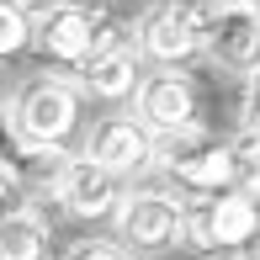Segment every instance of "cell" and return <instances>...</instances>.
<instances>
[{"mask_svg":"<svg viewBox=\"0 0 260 260\" xmlns=\"http://www.w3.org/2000/svg\"><path fill=\"white\" fill-rule=\"evenodd\" d=\"M32 48L48 58H64V64H85L96 53L133 48V43H127V27L112 11H90V6H69L64 0L58 11L32 21Z\"/></svg>","mask_w":260,"mask_h":260,"instance_id":"obj_1","label":"cell"},{"mask_svg":"<svg viewBox=\"0 0 260 260\" xmlns=\"http://www.w3.org/2000/svg\"><path fill=\"white\" fill-rule=\"evenodd\" d=\"M6 122L16 127L21 144H48L64 149V138L80 127V85L58 75H38L6 101Z\"/></svg>","mask_w":260,"mask_h":260,"instance_id":"obj_2","label":"cell"},{"mask_svg":"<svg viewBox=\"0 0 260 260\" xmlns=\"http://www.w3.org/2000/svg\"><path fill=\"white\" fill-rule=\"evenodd\" d=\"M260 234V202L244 197L239 186L229 191H212L202 202H186V218H181V244L197 255H212V250H244Z\"/></svg>","mask_w":260,"mask_h":260,"instance_id":"obj_3","label":"cell"},{"mask_svg":"<svg viewBox=\"0 0 260 260\" xmlns=\"http://www.w3.org/2000/svg\"><path fill=\"white\" fill-rule=\"evenodd\" d=\"M133 112H138V122H144L154 138H191V133H202L197 85L186 75H175V69L144 75V85H138V96H133Z\"/></svg>","mask_w":260,"mask_h":260,"instance_id":"obj_4","label":"cell"},{"mask_svg":"<svg viewBox=\"0 0 260 260\" xmlns=\"http://www.w3.org/2000/svg\"><path fill=\"white\" fill-rule=\"evenodd\" d=\"M181 218H186V202H175L170 191L133 186L122 197V207L112 212V229L127 250H165V244L181 239Z\"/></svg>","mask_w":260,"mask_h":260,"instance_id":"obj_5","label":"cell"},{"mask_svg":"<svg viewBox=\"0 0 260 260\" xmlns=\"http://www.w3.org/2000/svg\"><path fill=\"white\" fill-rule=\"evenodd\" d=\"M85 159H96L101 170L127 181V175H144V170L159 165V138L138 117H101L85 138Z\"/></svg>","mask_w":260,"mask_h":260,"instance_id":"obj_6","label":"cell"},{"mask_svg":"<svg viewBox=\"0 0 260 260\" xmlns=\"http://www.w3.org/2000/svg\"><path fill=\"white\" fill-rule=\"evenodd\" d=\"M159 170L170 181H181L186 191H229L234 186V149L218 144L207 133H191V138H170V149L159 144Z\"/></svg>","mask_w":260,"mask_h":260,"instance_id":"obj_7","label":"cell"},{"mask_svg":"<svg viewBox=\"0 0 260 260\" xmlns=\"http://www.w3.org/2000/svg\"><path fill=\"white\" fill-rule=\"evenodd\" d=\"M53 197H58V207L69 212V218H112L117 207H122V181H117L112 170H101L96 159H85V154H69L64 165V175H58V186H53Z\"/></svg>","mask_w":260,"mask_h":260,"instance_id":"obj_8","label":"cell"},{"mask_svg":"<svg viewBox=\"0 0 260 260\" xmlns=\"http://www.w3.org/2000/svg\"><path fill=\"white\" fill-rule=\"evenodd\" d=\"M202 27L186 16L181 0H159L154 11H144L138 21V53L154 58V64H186V58L202 53Z\"/></svg>","mask_w":260,"mask_h":260,"instance_id":"obj_9","label":"cell"},{"mask_svg":"<svg viewBox=\"0 0 260 260\" xmlns=\"http://www.w3.org/2000/svg\"><path fill=\"white\" fill-rule=\"evenodd\" d=\"M202 53H207L218 69H229V75L255 80V75H260V21H255L244 6H229V11L218 16V27L207 32Z\"/></svg>","mask_w":260,"mask_h":260,"instance_id":"obj_10","label":"cell"},{"mask_svg":"<svg viewBox=\"0 0 260 260\" xmlns=\"http://www.w3.org/2000/svg\"><path fill=\"white\" fill-rule=\"evenodd\" d=\"M138 85H144L138 48H112L80 64V90L96 101H127V96H138Z\"/></svg>","mask_w":260,"mask_h":260,"instance_id":"obj_11","label":"cell"},{"mask_svg":"<svg viewBox=\"0 0 260 260\" xmlns=\"http://www.w3.org/2000/svg\"><path fill=\"white\" fill-rule=\"evenodd\" d=\"M48 255V223L43 212H11L0 218V260H43Z\"/></svg>","mask_w":260,"mask_h":260,"instance_id":"obj_12","label":"cell"},{"mask_svg":"<svg viewBox=\"0 0 260 260\" xmlns=\"http://www.w3.org/2000/svg\"><path fill=\"white\" fill-rule=\"evenodd\" d=\"M229 149H234V186L244 197H260V127H244Z\"/></svg>","mask_w":260,"mask_h":260,"instance_id":"obj_13","label":"cell"},{"mask_svg":"<svg viewBox=\"0 0 260 260\" xmlns=\"http://www.w3.org/2000/svg\"><path fill=\"white\" fill-rule=\"evenodd\" d=\"M21 48H32V16L11 0H0V58H16Z\"/></svg>","mask_w":260,"mask_h":260,"instance_id":"obj_14","label":"cell"},{"mask_svg":"<svg viewBox=\"0 0 260 260\" xmlns=\"http://www.w3.org/2000/svg\"><path fill=\"white\" fill-rule=\"evenodd\" d=\"M11 212H27V181H21L16 159L0 154V218H11Z\"/></svg>","mask_w":260,"mask_h":260,"instance_id":"obj_15","label":"cell"},{"mask_svg":"<svg viewBox=\"0 0 260 260\" xmlns=\"http://www.w3.org/2000/svg\"><path fill=\"white\" fill-rule=\"evenodd\" d=\"M64 260H127V255L117 250V244H96V239H85V244H75Z\"/></svg>","mask_w":260,"mask_h":260,"instance_id":"obj_16","label":"cell"},{"mask_svg":"<svg viewBox=\"0 0 260 260\" xmlns=\"http://www.w3.org/2000/svg\"><path fill=\"white\" fill-rule=\"evenodd\" d=\"M11 6H21V11L32 16V21H38V16H48V11H58L64 0H11Z\"/></svg>","mask_w":260,"mask_h":260,"instance_id":"obj_17","label":"cell"},{"mask_svg":"<svg viewBox=\"0 0 260 260\" xmlns=\"http://www.w3.org/2000/svg\"><path fill=\"white\" fill-rule=\"evenodd\" d=\"M239 260H260V234H255V239H250V244L239 250Z\"/></svg>","mask_w":260,"mask_h":260,"instance_id":"obj_18","label":"cell"},{"mask_svg":"<svg viewBox=\"0 0 260 260\" xmlns=\"http://www.w3.org/2000/svg\"><path fill=\"white\" fill-rule=\"evenodd\" d=\"M244 11H250V16H255V21H260V0H244Z\"/></svg>","mask_w":260,"mask_h":260,"instance_id":"obj_19","label":"cell"},{"mask_svg":"<svg viewBox=\"0 0 260 260\" xmlns=\"http://www.w3.org/2000/svg\"><path fill=\"white\" fill-rule=\"evenodd\" d=\"M223 6H244V0H223Z\"/></svg>","mask_w":260,"mask_h":260,"instance_id":"obj_20","label":"cell"}]
</instances>
